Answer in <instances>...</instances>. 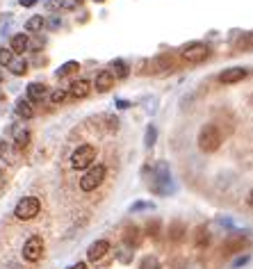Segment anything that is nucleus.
Instances as JSON below:
<instances>
[{"mask_svg":"<svg viewBox=\"0 0 253 269\" xmlns=\"http://www.w3.org/2000/svg\"><path fill=\"white\" fill-rule=\"evenodd\" d=\"M39 210H41L39 199L37 196H23L16 203V208H14V217H16L19 221H30L39 214Z\"/></svg>","mask_w":253,"mask_h":269,"instance_id":"nucleus-1","label":"nucleus"},{"mask_svg":"<svg viewBox=\"0 0 253 269\" xmlns=\"http://www.w3.org/2000/svg\"><path fill=\"white\" fill-rule=\"evenodd\" d=\"M221 144V135L214 125H203L198 133V149L203 153H214Z\"/></svg>","mask_w":253,"mask_h":269,"instance_id":"nucleus-2","label":"nucleus"},{"mask_svg":"<svg viewBox=\"0 0 253 269\" xmlns=\"http://www.w3.org/2000/svg\"><path fill=\"white\" fill-rule=\"evenodd\" d=\"M105 176H107V169H105L103 165H96V167H92L87 173L80 178V189L82 192H94L101 183L105 181Z\"/></svg>","mask_w":253,"mask_h":269,"instance_id":"nucleus-3","label":"nucleus"},{"mask_svg":"<svg viewBox=\"0 0 253 269\" xmlns=\"http://www.w3.org/2000/svg\"><path fill=\"white\" fill-rule=\"evenodd\" d=\"M94 160H96V149H94V146H89V144H82V146H78V149L73 151L71 167L78 169V171H82V169H87Z\"/></svg>","mask_w":253,"mask_h":269,"instance_id":"nucleus-4","label":"nucleus"},{"mask_svg":"<svg viewBox=\"0 0 253 269\" xmlns=\"http://www.w3.org/2000/svg\"><path fill=\"white\" fill-rule=\"evenodd\" d=\"M23 260H28V262H37L41 256H44V240H41L39 235H32V237H28L25 240V244H23Z\"/></svg>","mask_w":253,"mask_h":269,"instance_id":"nucleus-5","label":"nucleus"},{"mask_svg":"<svg viewBox=\"0 0 253 269\" xmlns=\"http://www.w3.org/2000/svg\"><path fill=\"white\" fill-rule=\"evenodd\" d=\"M210 55V48L201 41H194V44H187L185 48H183V57H185L187 62H192V64H198V62H203L205 57Z\"/></svg>","mask_w":253,"mask_h":269,"instance_id":"nucleus-6","label":"nucleus"},{"mask_svg":"<svg viewBox=\"0 0 253 269\" xmlns=\"http://www.w3.org/2000/svg\"><path fill=\"white\" fill-rule=\"evenodd\" d=\"M110 251V242L107 240H96L92 246L87 249V258L89 262H98L101 258H105V253Z\"/></svg>","mask_w":253,"mask_h":269,"instance_id":"nucleus-7","label":"nucleus"},{"mask_svg":"<svg viewBox=\"0 0 253 269\" xmlns=\"http://www.w3.org/2000/svg\"><path fill=\"white\" fill-rule=\"evenodd\" d=\"M46 94H48V89H46L44 82H30L28 84V101L30 103H41L46 98Z\"/></svg>","mask_w":253,"mask_h":269,"instance_id":"nucleus-8","label":"nucleus"},{"mask_svg":"<svg viewBox=\"0 0 253 269\" xmlns=\"http://www.w3.org/2000/svg\"><path fill=\"white\" fill-rule=\"evenodd\" d=\"M242 78H246V68L233 66V68H226V71L219 76V80L224 84H233V82H240Z\"/></svg>","mask_w":253,"mask_h":269,"instance_id":"nucleus-9","label":"nucleus"},{"mask_svg":"<svg viewBox=\"0 0 253 269\" xmlns=\"http://www.w3.org/2000/svg\"><path fill=\"white\" fill-rule=\"evenodd\" d=\"M94 84H96L98 92H110V89H112V84H114V76L107 71V68H105V71H101L96 76V82H94Z\"/></svg>","mask_w":253,"mask_h":269,"instance_id":"nucleus-10","label":"nucleus"},{"mask_svg":"<svg viewBox=\"0 0 253 269\" xmlns=\"http://www.w3.org/2000/svg\"><path fill=\"white\" fill-rule=\"evenodd\" d=\"M89 94V80H76L68 87V96L71 98H84Z\"/></svg>","mask_w":253,"mask_h":269,"instance_id":"nucleus-11","label":"nucleus"},{"mask_svg":"<svg viewBox=\"0 0 253 269\" xmlns=\"http://www.w3.org/2000/svg\"><path fill=\"white\" fill-rule=\"evenodd\" d=\"M28 46H30V39H28V34H14L12 37V52H16V55H23L25 50H28Z\"/></svg>","mask_w":253,"mask_h":269,"instance_id":"nucleus-12","label":"nucleus"},{"mask_svg":"<svg viewBox=\"0 0 253 269\" xmlns=\"http://www.w3.org/2000/svg\"><path fill=\"white\" fill-rule=\"evenodd\" d=\"M246 246V240L242 235H233V237H228L226 240V244H224V249L226 253H237V251H242Z\"/></svg>","mask_w":253,"mask_h":269,"instance_id":"nucleus-13","label":"nucleus"},{"mask_svg":"<svg viewBox=\"0 0 253 269\" xmlns=\"http://www.w3.org/2000/svg\"><path fill=\"white\" fill-rule=\"evenodd\" d=\"M16 114L21 119H32L34 110H32V105H30L28 98H19L16 101Z\"/></svg>","mask_w":253,"mask_h":269,"instance_id":"nucleus-14","label":"nucleus"},{"mask_svg":"<svg viewBox=\"0 0 253 269\" xmlns=\"http://www.w3.org/2000/svg\"><path fill=\"white\" fill-rule=\"evenodd\" d=\"M110 68H112V76L114 78H121V80H123V78H128V73H130V68H128V64H125L123 60H114L112 64H110Z\"/></svg>","mask_w":253,"mask_h":269,"instance_id":"nucleus-15","label":"nucleus"},{"mask_svg":"<svg viewBox=\"0 0 253 269\" xmlns=\"http://www.w3.org/2000/svg\"><path fill=\"white\" fill-rule=\"evenodd\" d=\"M7 66H9V71H12L14 76H25V73H28V62H25L23 57H16V60H12Z\"/></svg>","mask_w":253,"mask_h":269,"instance_id":"nucleus-16","label":"nucleus"},{"mask_svg":"<svg viewBox=\"0 0 253 269\" xmlns=\"http://www.w3.org/2000/svg\"><path fill=\"white\" fill-rule=\"evenodd\" d=\"M0 160L9 162V165L14 162V149H12V144H9L7 139H0Z\"/></svg>","mask_w":253,"mask_h":269,"instance_id":"nucleus-17","label":"nucleus"},{"mask_svg":"<svg viewBox=\"0 0 253 269\" xmlns=\"http://www.w3.org/2000/svg\"><path fill=\"white\" fill-rule=\"evenodd\" d=\"M14 141H16V146H28V141H30V133L25 128H14Z\"/></svg>","mask_w":253,"mask_h":269,"instance_id":"nucleus-18","label":"nucleus"},{"mask_svg":"<svg viewBox=\"0 0 253 269\" xmlns=\"http://www.w3.org/2000/svg\"><path fill=\"white\" fill-rule=\"evenodd\" d=\"M41 28H44V16H32L25 23V30H28V32H41Z\"/></svg>","mask_w":253,"mask_h":269,"instance_id":"nucleus-19","label":"nucleus"},{"mask_svg":"<svg viewBox=\"0 0 253 269\" xmlns=\"http://www.w3.org/2000/svg\"><path fill=\"white\" fill-rule=\"evenodd\" d=\"M76 68H80V66H78V62H66V64H62L60 68H57V78L68 76V73H73Z\"/></svg>","mask_w":253,"mask_h":269,"instance_id":"nucleus-20","label":"nucleus"},{"mask_svg":"<svg viewBox=\"0 0 253 269\" xmlns=\"http://www.w3.org/2000/svg\"><path fill=\"white\" fill-rule=\"evenodd\" d=\"M66 96H68V92H66V89H55V92L50 94V103H52V105H60V103L64 101Z\"/></svg>","mask_w":253,"mask_h":269,"instance_id":"nucleus-21","label":"nucleus"},{"mask_svg":"<svg viewBox=\"0 0 253 269\" xmlns=\"http://www.w3.org/2000/svg\"><path fill=\"white\" fill-rule=\"evenodd\" d=\"M208 240H210V235H208V230L203 228H196V246H205L208 244Z\"/></svg>","mask_w":253,"mask_h":269,"instance_id":"nucleus-22","label":"nucleus"},{"mask_svg":"<svg viewBox=\"0 0 253 269\" xmlns=\"http://www.w3.org/2000/svg\"><path fill=\"white\" fill-rule=\"evenodd\" d=\"M139 269H160V262H157V260H155V258H153V256H146L144 260H141Z\"/></svg>","mask_w":253,"mask_h":269,"instance_id":"nucleus-23","label":"nucleus"},{"mask_svg":"<svg viewBox=\"0 0 253 269\" xmlns=\"http://www.w3.org/2000/svg\"><path fill=\"white\" fill-rule=\"evenodd\" d=\"M14 60V52L9 48H0V66H7Z\"/></svg>","mask_w":253,"mask_h":269,"instance_id":"nucleus-24","label":"nucleus"},{"mask_svg":"<svg viewBox=\"0 0 253 269\" xmlns=\"http://www.w3.org/2000/svg\"><path fill=\"white\" fill-rule=\"evenodd\" d=\"M155 139H157V130H155V125H149V128H146V146H151L155 144Z\"/></svg>","mask_w":253,"mask_h":269,"instance_id":"nucleus-25","label":"nucleus"},{"mask_svg":"<svg viewBox=\"0 0 253 269\" xmlns=\"http://www.w3.org/2000/svg\"><path fill=\"white\" fill-rule=\"evenodd\" d=\"M137 233H139V228H135V226H133V228H128V235H125V240H128L130 244H137V237H139Z\"/></svg>","mask_w":253,"mask_h":269,"instance_id":"nucleus-26","label":"nucleus"},{"mask_svg":"<svg viewBox=\"0 0 253 269\" xmlns=\"http://www.w3.org/2000/svg\"><path fill=\"white\" fill-rule=\"evenodd\" d=\"M251 41H253V37H251V34H249V37H244V39H240V48H249Z\"/></svg>","mask_w":253,"mask_h":269,"instance_id":"nucleus-27","label":"nucleus"},{"mask_svg":"<svg viewBox=\"0 0 253 269\" xmlns=\"http://www.w3.org/2000/svg\"><path fill=\"white\" fill-rule=\"evenodd\" d=\"M180 230H183V226H180V224H176V226H173V233H171L173 240H180Z\"/></svg>","mask_w":253,"mask_h":269,"instance_id":"nucleus-28","label":"nucleus"},{"mask_svg":"<svg viewBox=\"0 0 253 269\" xmlns=\"http://www.w3.org/2000/svg\"><path fill=\"white\" fill-rule=\"evenodd\" d=\"M21 7H32V5H37V0H19Z\"/></svg>","mask_w":253,"mask_h":269,"instance_id":"nucleus-29","label":"nucleus"},{"mask_svg":"<svg viewBox=\"0 0 253 269\" xmlns=\"http://www.w3.org/2000/svg\"><path fill=\"white\" fill-rule=\"evenodd\" d=\"M66 269H87V265H84V262H76V265H71V267H66Z\"/></svg>","mask_w":253,"mask_h":269,"instance_id":"nucleus-30","label":"nucleus"},{"mask_svg":"<svg viewBox=\"0 0 253 269\" xmlns=\"http://www.w3.org/2000/svg\"><path fill=\"white\" fill-rule=\"evenodd\" d=\"M117 105H119V107H121V110H125V107H128V105H130V103H128V101H119Z\"/></svg>","mask_w":253,"mask_h":269,"instance_id":"nucleus-31","label":"nucleus"},{"mask_svg":"<svg viewBox=\"0 0 253 269\" xmlns=\"http://www.w3.org/2000/svg\"><path fill=\"white\" fill-rule=\"evenodd\" d=\"M246 201H249V205H251V208H253V192L249 194V199H246Z\"/></svg>","mask_w":253,"mask_h":269,"instance_id":"nucleus-32","label":"nucleus"},{"mask_svg":"<svg viewBox=\"0 0 253 269\" xmlns=\"http://www.w3.org/2000/svg\"><path fill=\"white\" fill-rule=\"evenodd\" d=\"M0 82H3V73H0Z\"/></svg>","mask_w":253,"mask_h":269,"instance_id":"nucleus-33","label":"nucleus"},{"mask_svg":"<svg viewBox=\"0 0 253 269\" xmlns=\"http://www.w3.org/2000/svg\"><path fill=\"white\" fill-rule=\"evenodd\" d=\"M0 176H3V169H0Z\"/></svg>","mask_w":253,"mask_h":269,"instance_id":"nucleus-34","label":"nucleus"}]
</instances>
